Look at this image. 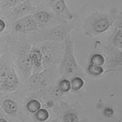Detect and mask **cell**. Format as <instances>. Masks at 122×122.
Returning <instances> with one entry per match:
<instances>
[{"label": "cell", "instance_id": "1", "mask_svg": "<svg viewBox=\"0 0 122 122\" xmlns=\"http://www.w3.org/2000/svg\"><path fill=\"white\" fill-rule=\"evenodd\" d=\"M116 12L104 13L95 11L89 15L83 23L84 33L90 38L106 32L112 26L119 16Z\"/></svg>", "mask_w": 122, "mask_h": 122}, {"label": "cell", "instance_id": "2", "mask_svg": "<svg viewBox=\"0 0 122 122\" xmlns=\"http://www.w3.org/2000/svg\"><path fill=\"white\" fill-rule=\"evenodd\" d=\"M74 27L68 24H62L44 32L36 38L38 42H51L64 41L70 35Z\"/></svg>", "mask_w": 122, "mask_h": 122}, {"label": "cell", "instance_id": "3", "mask_svg": "<svg viewBox=\"0 0 122 122\" xmlns=\"http://www.w3.org/2000/svg\"><path fill=\"white\" fill-rule=\"evenodd\" d=\"M64 41L66 52L63 62V67L67 72L71 73L77 69V65L73 55L74 41L70 35L65 39Z\"/></svg>", "mask_w": 122, "mask_h": 122}, {"label": "cell", "instance_id": "4", "mask_svg": "<svg viewBox=\"0 0 122 122\" xmlns=\"http://www.w3.org/2000/svg\"><path fill=\"white\" fill-rule=\"evenodd\" d=\"M50 6L58 17L65 21L71 20L73 14L68 7L65 0H49Z\"/></svg>", "mask_w": 122, "mask_h": 122}, {"label": "cell", "instance_id": "5", "mask_svg": "<svg viewBox=\"0 0 122 122\" xmlns=\"http://www.w3.org/2000/svg\"><path fill=\"white\" fill-rule=\"evenodd\" d=\"M39 24L35 19L33 15H25L19 19L16 23L15 29L17 31L27 32L39 29Z\"/></svg>", "mask_w": 122, "mask_h": 122}, {"label": "cell", "instance_id": "6", "mask_svg": "<svg viewBox=\"0 0 122 122\" xmlns=\"http://www.w3.org/2000/svg\"><path fill=\"white\" fill-rule=\"evenodd\" d=\"M122 12L119 14L115 23V29L109 39V44L112 46L121 49L122 48Z\"/></svg>", "mask_w": 122, "mask_h": 122}, {"label": "cell", "instance_id": "7", "mask_svg": "<svg viewBox=\"0 0 122 122\" xmlns=\"http://www.w3.org/2000/svg\"><path fill=\"white\" fill-rule=\"evenodd\" d=\"M30 47L26 44L23 48L19 58V63L21 69L25 72L30 71L32 67V62L30 58Z\"/></svg>", "mask_w": 122, "mask_h": 122}, {"label": "cell", "instance_id": "8", "mask_svg": "<svg viewBox=\"0 0 122 122\" xmlns=\"http://www.w3.org/2000/svg\"><path fill=\"white\" fill-rule=\"evenodd\" d=\"M40 50L41 53L42 61L44 63L50 62L54 58L55 52L51 47L43 46L41 47Z\"/></svg>", "mask_w": 122, "mask_h": 122}, {"label": "cell", "instance_id": "9", "mask_svg": "<svg viewBox=\"0 0 122 122\" xmlns=\"http://www.w3.org/2000/svg\"><path fill=\"white\" fill-rule=\"evenodd\" d=\"M30 58L32 64L35 66L40 67L41 65L42 59L40 49L35 48L30 50Z\"/></svg>", "mask_w": 122, "mask_h": 122}, {"label": "cell", "instance_id": "10", "mask_svg": "<svg viewBox=\"0 0 122 122\" xmlns=\"http://www.w3.org/2000/svg\"><path fill=\"white\" fill-rule=\"evenodd\" d=\"M33 16L38 23H47L50 19V14L45 11H39L34 14Z\"/></svg>", "mask_w": 122, "mask_h": 122}, {"label": "cell", "instance_id": "11", "mask_svg": "<svg viewBox=\"0 0 122 122\" xmlns=\"http://www.w3.org/2000/svg\"><path fill=\"white\" fill-rule=\"evenodd\" d=\"M3 106L5 112L9 114L15 113L17 110V106L16 103L10 100L5 101Z\"/></svg>", "mask_w": 122, "mask_h": 122}, {"label": "cell", "instance_id": "12", "mask_svg": "<svg viewBox=\"0 0 122 122\" xmlns=\"http://www.w3.org/2000/svg\"><path fill=\"white\" fill-rule=\"evenodd\" d=\"M31 5L28 0H24L20 3L16 8V11L20 13H26L31 10Z\"/></svg>", "mask_w": 122, "mask_h": 122}, {"label": "cell", "instance_id": "13", "mask_svg": "<svg viewBox=\"0 0 122 122\" xmlns=\"http://www.w3.org/2000/svg\"><path fill=\"white\" fill-rule=\"evenodd\" d=\"M104 62L105 59L103 56L100 53H95L91 58V63L94 65L101 66Z\"/></svg>", "mask_w": 122, "mask_h": 122}, {"label": "cell", "instance_id": "14", "mask_svg": "<svg viewBox=\"0 0 122 122\" xmlns=\"http://www.w3.org/2000/svg\"><path fill=\"white\" fill-rule=\"evenodd\" d=\"M88 71L91 74L95 76H98L101 75L103 72V69L100 66L91 64L88 67Z\"/></svg>", "mask_w": 122, "mask_h": 122}, {"label": "cell", "instance_id": "15", "mask_svg": "<svg viewBox=\"0 0 122 122\" xmlns=\"http://www.w3.org/2000/svg\"><path fill=\"white\" fill-rule=\"evenodd\" d=\"M40 103L36 100H32L30 101L27 105V109L31 112H35L37 111L40 109Z\"/></svg>", "mask_w": 122, "mask_h": 122}, {"label": "cell", "instance_id": "16", "mask_svg": "<svg viewBox=\"0 0 122 122\" xmlns=\"http://www.w3.org/2000/svg\"><path fill=\"white\" fill-rule=\"evenodd\" d=\"M83 81L80 77H76L74 78L71 81L72 89L75 91H77L80 89L83 86Z\"/></svg>", "mask_w": 122, "mask_h": 122}, {"label": "cell", "instance_id": "17", "mask_svg": "<svg viewBox=\"0 0 122 122\" xmlns=\"http://www.w3.org/2000/svg\"><path fill=\"white\" fill-rule=\"evenodd\" d=\"M36 117L39 121H45L49 117V113L45 109H42L37 112L36 113Z\"/></svg>", "mask_w": 122, "mask_h": 122}, {"label": "cell", "instance_id": "18", "mask_svg": "<svg viewBox=\"0 0 122 122\" xmlns=\"http://www.w3.org/2000/svg\"><path fill=\"white\" fill-rule=\"evenodd\" d=\"M4 82H5V85L7 87H10V88L13 87L16 85L17 82V78L16 76L14 74H10Z\"/></svg>", "mask_w": 122, "mask_h": 122}, {"label": "cell", "instance_id": "19", "mask_svg": "<svg viewBox=\"0 0 122 122\" xmlns=\"http://www.w3.org/2000/svg\"><path fill=\"white\" fill-rule=\"evenodd\" d=\"M9 75V70L7 67L5 66L0 67V81L4 82Z\"/></svg>", "mask_w": 122, "mask_h": 122}, {"label": "cell", "instance_id": "20", "mask_svg": "<svg viewBox=\"0 0 122 122\" xmlns=\"http://www.w3.org/2000/svg\"><path fill=\"white\" fill-rule=\"evenodd\" d=\"M64 121L65 122H77L78 117L74 113H69L64 116Z\"/></svg>", "mask_w": 122, "mask_h": 122}, {"label": "cell", "instance_id": "21", "mask_svg": "<svg viewBox=\"0 0 122 122\" xmlns=\"http://www.w3.org/2000/svg\"><path fill=\"white\" fill-rule=\"evenodd\" d=\"M43 80V77L41 74L38 73L33 75L31 79V81L33 84H40Z\"/></svg>", "mask_w": 122, "mask_h": 122}, {"label": "cell", "instance_id": "22", "mask_svg": "<svg viewBox=\"0 0 122 122\" xmlns=\"http://www.w3.org/2000/svg\"><path fill=\"white\" fill-rule=\"evenodd\" d=\"M61 89L63 92H68L70 89V83L67 80H62L60 84Z\"/></svg>", "mask_w": 122, "mask_h": 122}, {"label": "cell", "instance_id": "23", "mask_svg": "<svg viewBox=\"0 0 122 122\" xmlns=\"http://www.w3.org/2000/svg\"><path fill=\"white\" fill-rule=\"evenodd\" d=\"M50 93L52 95L56 97L60 96L61 95V91L58 87H53L50 89Z\"/></svg>", "mask_w": 122, "mask_h": 122}, {"label": "cell", "instance_id": "24", "mask_svg": "<svg viewBox=\"0 0 122 122\" xmlns=\"http://www.w3.org/2000/svg\"><path fill=\"white\" fill-rule=\"evenodd\" d=\"M6 2L10 5H15L20 3L24 0H5Z\"/></svg>", "mask_w": 122, "mask_h": 122}, {"label": "cell", "instance_id": "25", "mask_svg": "<svg viewBox=\"0 0 122 122\" xmlns=\"http://www.w3.org/2000/svg\"><path fill=\"white\" fill-rule=\"evenodd\" d=\"M104 113L106 116H107L108 117H110L112 115L113 112V110L111 108H107L104 110Z\"/></svg>", "mask_w": 122, "mask_h": 122}, {"label": "cell", "instance_id": "26", "mask_svg": "<svg viewBox=\"0 0 122 122\" xmlns=\"http://www.w3.org/2000/svg\"><path fill=\"white\" fill-rule=\"evenodd\" d=\"M6 27V24L5 22L0 18V32L3 31Z\"/></svg>", "mask_w": 122, "mask_h": 122}, {"label": "cell", "instance_id": "27", "mask_svg": "<svg viewBox=\"0 0 122 122\" xmlns=\"http://www.w3.org/2000/svg\"><path fill=\"white\" fill-rule=\"evenodd\" d=\"M0 122H7L5 119L1 118V119H0Z\"/></svg>", "mask_w": 122, "mask_h": 122}]
</instances>
